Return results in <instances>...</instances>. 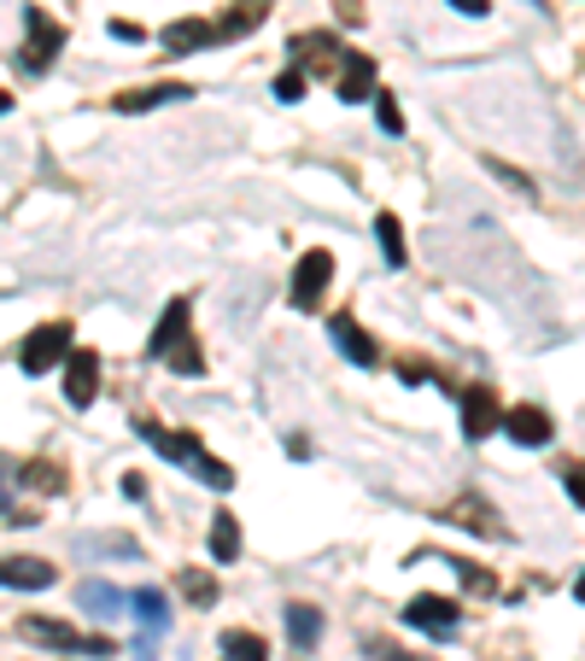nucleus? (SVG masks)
I'll return each instance as SVG.
<instances>
[{
	"mask_svg": "<svg viewBox=\"0 0 585 661\" xmlns=\"http://www.w3.org/2000/svg\"><path fill=\"white\" fill-rule=\"evenodd\" d=\"M135 433H141V440L158 451V457L182 463L187 474H194V481H205L212 492H228V486H235V468H228V463H217L212 451L199 445V433H171V427H158V422H135Z\"/></svg>",
	"mask_w": 585,
	"mask_h": 661,
	"instance_id": "f257e3e1",
	"label": "nucleus"
},
{
	"mask_svg": "<svg viewBox=\"0 0 585 661\" xmlns=\"http://www.w3.org/2000/svg\"><path fill=\"white\" fill-rule=\"evenodd\" d=\"M18 638H30V644L41 650H59V655H117L112 638H100V632H76L71 621H48V614H24L18 621Z\"/></svg>",
	"mask_w": 585,
	"mask_h": 661,
	"instance_id": "f03ea898",
	"label": "nucleus"
},
{
	"mask_svg": "<svg viewBox=\"0 0 585 661\" xmlns=\"http://www.w3.org/2000/svg\"><path fill=\"white\" fill-rule=\"evenodd\" d=\"M71 358V322H41L35 334L18 345V369L24 375H48L53 363H65Z\"/></svg>",
	"mask_w": 585,
	"mask_h": 661,
	"instance_id": "7ed1b4c3",
	"label": "nucleus"
},
{
	"mask_svg": "<svg viewBox=\"0 0 585 661\" xmlns=\"http://www.w3.org/2000/svg\"><path fill=\"white\" fill-rule=\"evenodd\" d=\"M59 48H65V24H53L41 7H24V53H18V65L24 71H48Z\"/></svg>",
	"mask_w": 585,
	"mask_h": 661,
	"instance_id": "20e7f679",
	"label": "nucleus"
},
{
	"mask_svg": "<svg viewBox=\"0 0 585 661\" xmlns=\"http://www.w3.org/2000/svg\"><path fill=\"white\" fill-rule=\"evenodd\" d=\"M130 609H135V621L146 627V644L135 650V661H153V644L171 632V597H164L158 586H141V591H130Z\"/></svg>",
	"mask_w": 585,
	"mask_h": 661,
	"instance_id": "39448f33",
	"label": "nucleus"
},
{
	"mask_svg": "<svg viewBox=\"0 0 585 661\" xmlns=\"http://www.w3.org/2000/svg\"><path fill=\"white\" fill-rule=\"evenodd\" d=\"M328 281H333V258L317 246V252H305L299 270H292V304H299V311H317V299L328 293Z\"/></svg>",
	"mask_w": 585,
	"mask_h": 661,
	"instance_id": "423d86ee",
	"label": "nucleus"
},
{
	"mask_svg": "<svg viewBox=\"0 0 585 661\" xmlns=\"http://www.w3.org/2000/svg\"><path fill=\"white\" fill-rule=\"evenodd\" d=\"M404 621L422 627V632H433V638H451L456 627H463V609H456L451 597H428V591H422V597L404 609Z\"/></svg>",
	"mask_w": 585,
	"mask_h": 661,
	"instance_id": "0eeeda50",
	"label": "nucleus"
},
{
	"mask_svg": "<svg viewBox=\"0 0 585 661\" xmlns=\"http://www.w3.org/2000/svg\"><path fill=\"white\" fill-rule=\"evenodd\" d=\"M59 580V568L48 562V556H0V586L12 591H48Z\"/></svg>",
	"mask_w": 585,
	"mask_h": 661,
	"instance_id": "6e6552de",
	"label": "nucleus"
},
{
	"mask_svg": "<svg viewBox=\"0 0 585 661\" xmlns=\"http://www.w3.org/2000/svg\"><path fill=\"white\" fill-rule=\"evenodd\" d=\"M492 427H504V404H497L492 386H469L463 392V433L469 440H486Z\"/></svg>",
	"mask_w": 585,
	"mask_h": 661,
	"instance_id": "1a4fd4ad",
	"label": "nucleus"
},
{
	"mask_svg": "<svg viewBox=\"0 0 585 661\" xmlns=\"http://www.w3.org/2000/svg\"><path fill=\"white\" fill-rule=\"evenodd\" d=\"M94 392H100V358H94V351H71V358H65V399L76 410H89Z\"/></svg>",
	"mask_w": 585,
	"mask_h": 661,
	"instance_id": "9d476101",
	"label": "nucleus"
},
{
	"mask_svg": "<svg viewBox=\"0 0 585 661\" xmlns=\"http://www.w3.org/2000/svg\"><path fill=\"white\" fill-rule=\"evenodd\" d=\"M187 317H194V304H187V299H171V304H164L153 340H146V358H171V351L187 340Z\"/></svg>",
	"mask_w": 585,
	"mask_h": 661,
	"instance_id": "9b49d317",
	"label": "nucleus"
},
{
	"mask_svg": "<svg viewBox=\"0 0 585 661\" xmlns=\"http://www.w3.org/2000/svg\"><path fill=\"white\" fill-rule=\"evenodd\" d=\"M504 433H510V440L515 445H551V416H545V410H538V404H515V410H504Z\"/></svg>",
	"mask_w": 585,
	"mask_h": 661,
	"instance_id": "f8f14e48",
	"label": "nucleus"
},
{
	"mask_svg": "<svg viewBox=\"0 0 585 661\" xmlns=\"http://www.w3.org/2000/svg\"><path fill=\"white\" fill-rule=\"evenodd\" d=\"M328 340L340 345L346 363H358V369H374V358H381V351H374V340H369L351 317H328Z\"/></svg>",
	"mask_w": 585,
	"mask_h": 661,
	"instance_id": "ddd939ff",
	"label": "nucleus"
},
{
	"mask_svg": "<svg viewBox=\"0 0 585 661\" xmlns=\"http://www.w3.org/2000/svg\"><path fill=\"white\" fill-rule=\"evenodd\" d=\"M292 65H310L317 76H328V71L346 65V48L333 35H299V41H292Z\"/></svg>",
	"mask_w": 585,
	"mask_h": 661,
	"instance_id": "4468645a",
	"label": "nucleus"
},
{
	"mask_svg": "<svg viewBox=\"0 0 585 661\" xmlns=\"http://www.w3.org/2000/svg\"><path fill=\"white\" fill-rule=\"evenodd\" d=\"M194 89L187 82H153V89H130V94H112L117 112H153V106H176V100H187Z\"/></svg>",
	"mask_w": 585,
	"mask_h": 661,
	"instance_id": "2eb2a0df",
	"label": "nucleus"
},
{
	"mask_svg": "<svg viewBox=\"0 0 585 661\" xmlns=\"http://www.w3.org/2000/svg\"><path fill=\"white\" fill-rule=\"evenodd\" d=\"M264 18H269V0H228V12L217 18V35L223 41H240V35H253Z\"/></svg>",
	"mask_w": 585,
	"mask_h": 661,
	"instance_id": "dca6fc26",
	"label": "nucleus"
},
{
	"mask_svg": "<svg viewBox=\"0 0 585 661\" xmlns=\"http://www.w3.org/2000/svg\"><path fill=\"white\" fill-rule=\"evenodd\" d=\"M212 41H223L217 24H205V18H176V24L164 30V53H199V48H212Z\"/></svg>",
	"mask_w": 585,
	"mask_h": 661,
	"instance_id": "f3484780",
	"label": "nucleus"
},
{
	"mask_svg": "<svg viewBox=\"0 0 585 661\" xmlns=\"http://www.w3.org/2000/svg\"><path fill=\"white\" fill-rule=\"evenodd\" d=\"M76 609H89L94 621H112V614L130 609V597H123L117 586H106V580H82L76 586Z\"/></svg>",
	"mask_w": 585,
	"mask_h": 661,
	"instance_id": "a211bd4d",
	"label": "nucleus"
},
{
	"mask_svg": "<svg viewBox=\"0 0 585 661\" xmlns=\"http://www.w3.org/2000/svg\"><path fill=\"white\" fill-rule=\"evenodd\" d=\"M374 94V59L369 53H346V65H340V100L346 106H358V100Z\"/></svg>",
	"mask_w": 585,
	"mask_h": 661,
	"instance_id": "6ab92c4d",
	"label": "nucleus"
},
{
	"mask_svg": "<svg viewBox=\"0 0 585 661\" xmlns=\"http://www.w3.org/2000/svg\"><path fill=\"white\" fill-rule=\"evenodd\" d=\"M281 614H287V638H292V650H299V655L317 650V638H322V614L310 609V603H287Z\"/></svg>",
	"mask_w": 585,
	"mask_h": 661,
	"instance_id": "aec40b11",
	"label": "nucleus"
},
{
	"mask_svg": "<svg viewBox=\"0 0 585 661\" xmlns=\"http://www.w3.org/2000/svg\"><path fill=\"white\" fill-rule=\"evenodd\" d=\"M439 521H456V527H474V533H486V539H504V521H492V504H480V498H463V504H451Z\"/></svg>",
	"mask_w": 585,
	"mask_h": 661,
	"instance_id": "412c9836",
	"label": "nucleus"
},
{
	"mask_svg": "<svg viewBox=\"0 0 585 661\" xmlns=\"http://www.w3.org/2000/svg\"><path fill=\"white\" fill-rule=\"evenodd\" d=\"M76 550L82 556H123V562H135V556H141V545L130 539V533H82Z\"/></svg>",
	"mask_w": 585,
	"mask_h": 661,
	"instance_id": "4be33fe9",
	"label": "nucleus"
},
{
	"mask_svg": "<svg viewBox=\"0 0 585 661\" xmlns=\"http://www.w3.org/2000/svg\"><path fill=\"white\" fill-rule=\"evenodd\" d=\"M212 556H217V562H235V556H240V521H235V515H212Z\"/></svg>",
	"mask_w": 585,
	"mask_h": 661,
	"instance_id": "5701e85b",
	"label": "nucleus"
},
{
	"mask_svg": "<svg viewBox=\"0 0 585 661\" xmlns=\"http://www.w3.org/2000/svg\"><path fill=\"white\" fill-rule=\"evenodd\" d=\"M374 235H381V252H387L392 270H404V229H399V217L381 211V217H374Z\"/></svg>",
	"mask_w": 585,
	"mask_h": 661,
	"instance_id": "b1692460",
	"label": "nucleus"
},
{
	"mask_svg": "<svg viewBox=\"0 0 585 661\" xmlns=\"http://www.w3.org/2000/svg\"><path fill=\"white\" fill-rule=\"evenodd\" d=\"M182 597H187L194 609H212V603H217V580H212L205 568H182Z\"/></svg>",
	"mask_w": 585,
	"mask_h": 661,
	"instance_id": "393cba45",
	"label": "nucleus"
},
{
	"mask_svg": "<svg viewBox=\"0 0 585 661\" xmlns=\"http://www.w3.org/2000/svg\"><path fill=\"white\" fill-rule=\"evenodd\" d=\"M18 481H24L30 492H65V474H59L53 463H30V468H18Z\"/></svg>",
	"mask_w": 585,
	"mask_h": 661,
	"instance_id": "a878e982",
	"label": "nucleus"
},
{
	"mask_svg": "<svg viewBox=\"0 0 585 661\" xmlns=\"http://www.w3.org/2000/svg\"><path fill=\"white\" fill-rule=\"evenodd\" d=\"M223 655H253V661H269V644L258 632H223Z\"/></svg>",
	"mask_w": 585,
	"mask_h": 661,
	"instance_id": "bb28decb",
	"label": "nucleus"
},
{
	"mask_svg": "<svg viewBox=\"0 0 585 661\" xmlns=\"http://www.w3.org/2000/svg\"><path fill=\"white\" fill-rule=\"evenodd\" d=\"M164 363H171L176 369V375H205V351L194 345V334H187L176 351H171V358H164Z\"/></svg>",
	"mask_w": 585,
	"mask_h": 661,
	"instance_id": "cd10ccee",
	"label": "nucleus"
},
{
	"mask_svg": "<svg viewBox=\"0 0 585 661\" xmlns=\"http://www.w3.org/2000/svg\"><path fill=\"white\" fill-rule=\"evenodd\" d=\"M276 100H281V106H299V100H305V65H287L276 76Z\"/></svg>",
	"mask_w": 585,
	"mask_h": 661,
	"instance_id": "c85d7f7f",
	"label": "nucleus"
},
{
	"mask_svg": "<svg viewBox=\"0 0 585 661\" xmlns=\"http://www.w3.org/2000/svg\"><path fill=\"white\" fill-rule=\"evenodd\" d=\"M374 117H381V130H387V135H404V112H399V100L381 94V89H374Z\"/></svg>",
	"mask_w": 585,
	"mask_h": 661,
	"instance_id": "c756f323",
	"label": "nucleus"
},
{
	"mask_svg": "<svg viewBox=\"0 0 585 661\" xmlns=\"http://www.w3.org/2000/svg\"><path fill=\"white\" fill-rule=\"evenodd\" d=\"M486 171H492L497 182H504V188H515V194H527V199H533V182H527V176H521V171H515V164H504V158H486Z\"/></svg>",
	"mask_w": 585,
	"mask_h": 661,
	"instance_id": "7c9ffc66",
	"label": "nucleus"
},
{
	"mask_svg": "<svg viewBox=\"0 0 585 661\" xmlns=\"http://www.w3.org/2000/svg\"><path fill=\"white\" fill-rule=\"evenodd\" d=\"M12 486H18V463H12V457H0V515H7V521L18 515V504H12Z\"/></svg>",
	"mask_w": 585,
	"mask_h": 661,
	"instance_id": "2f4dec72",
	"label": "nucleus"
},
{
	"mask_svg": "<svg viewBox=\"0 0 585 661\" xmlns=\"http://www.w3.org/2000/svg\"><path fill=\"white\" fill-rule=\"evenodd\" d=\"M562 486H568V498L585 509V463H574V468H562Z\"/></svg>",
	"mask_w": 585,
	"mask_h": 661,
	"instance_id": "473e14b6",
	"label": "nucleus"
},
{
	"mask_svg": "<svg viewBox=\"0 0 585 661\" xmlns=\"http://www.w3.org/2000/svg\"><path fill=\"white\" fill-rule=\"evenodd\" d=\"M369 661H415V655H404V650H392V644H374V638H369Z\"/></svg>",
	"mask_w": 585,
	"mask_h": 661,
	"instance_id": "72a5a7b5",
	"label": "nucleus"
},
{
	"mask_svg": "<svg viewBox=\"0 0 585 661\" xmlns=\"http://www.w3.org/2000/svg\"><path fill=\"white\" fill-rule=\"evenodd\" d=\"M112 35H117V41H146V30L130 24V18H112Z\"/></svg>",
	"mask_w": 585,
	"mask_h": 661,
	"instance_id": "f704fd0d",
	"label": "nucleus"
},
{
	"mask_svg": "<svg viewBox=\"0 0 585 661\" xmlns=\"http://www.w3.org/2000/svg\"><path fill=\"white\" fill-rule=\"evenodd\" d=\"M404 381H410V386H422V381H433V369L410 358V363H404Z\"/></svg>",
	"mask_w": 585,
	"mask_h": 661,
	"instance_id": "c9c22d12",
	"label": "nucleus"
},
{
	"mask_svg": "<svg viewBox=\"0 0 585 661\" xmlns=\"http://www.w3.org/2000/svg\"><path fill=\"white\" fill-rule=\"evenodd\" d=\"M451 7H456V12H469V18H486V12H492V0H451Z\"/></svg>",
	"mask_w": 585,
	"mask_h": 661,
	"instance_id": "e433bc0d",
	"label": "nucleus"
},
{
	"mask_svg": "<svg viewBox=\"0 0 585 661\" xmlns=\"http://www.w3.org/2000/svg\"><path fill=\"white\" fill-rule=\"evenodd\" d=\"M123 498H141L146 504V481H141V474H123Z\"/></svg>",
	"mask_w": 585,
	"mask_h": 661,
	"instance_id": "4c0bfd02",
	"label": "nucleus"
},
{
	"mask_svg": "<svg viewBox=\"0 0 585 661\" xmlns=\"http://www.w3.org/2000/svg\"><path fill=\"white\" fill-rule=\"evenodd\" d=\"M574 597H579V603H585V574H579V580H574Z\"/></svg>",
	"mask_w": 585,
	"mask_h": 661,
	"instance_id": "58836bf2",
	"label": "nucleus"
},
{
	"mask_svg": "<svg viewBox=\"0 0 585 661\" xmlns=\"http://www.w3.org/2000/svg\"><path fill=\"white\" fill-rule=\"evenodd\" d=\"M0 112H12V94L7 89H0Z\"/></svg>",
	"mask_w": 585,
	"mask_h": 661,
	"instance_id": "ea45409f",
	"label": "nucleus"
},
{
	"mask_svg": "<svg viewBox=\"0 0 585 661\" xmlns=\"http://www.w3.org/2000/svg\"><path fill=\"white\" fill-rule=\"evenodd\" d=\"M223 661H253V655H223Z\"/></svg>",
	"mask_w": 585,
	"mask_h": 661,
	"instance_id": "a19ab883",
	"label": "nucleus"
}]
</instances>
